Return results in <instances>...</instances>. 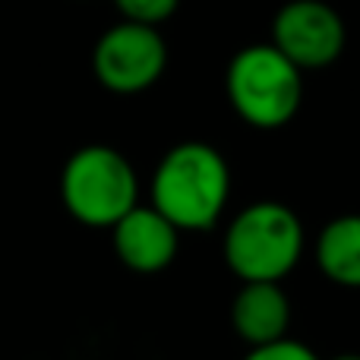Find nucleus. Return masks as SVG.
<instances>
[{
  "label": "nucleus",
  "mask_w": 360,
  "mask_h": 360,
  "mask_svg": "<svg viewBox=\"0 0 360 360\" xmlns=\"http://www.w3.org/2000/svg\"><path fill=\"white\" fill-rule=\"evenodd\" d=\"M224 92L243 124L256 130H278L291 124L304 101V73L269 44H247L228 63Z\"/></svg>",
  "instance_id": "obj_3"
},
{
  "label": "nucleus",
  "mask_w": 360,
  "mask_h": 360,
  "mask_svg": "<svg viewBox=\"0 0 360 360\" xmlns=\"http://www.w3.org/2000/svg\"><path fill=\"white\" fill-rule=\"evenodd\" d=\"M243 360H319L313 354L307 345L294 342V338H278V342H269V345H256V348L247 351Z\"/></svg>",
  "instance_id": "obj_11"
},
{
  "label": "nucleus",
  "mask_w": 360,
  "mask_h": 360,
  "mask_svg": "<svg viewBox=\"0 0 360 360\" xmlns=\"http://www.w3.org/2000/svg\"><path fill=\"white\" fill-rule=\"evenodd\" d=\"M332 360H360V354H338V357H332Z\"/></svg>",
  "instance_id": "obj_12"
},
{
  "label": "nucleus",
  "mask_w": 360,
  "mask_h": 360,
  "mask_svg": "<svg viewBox=\"0 0 360 360\" xmlns=\"http://www.w3.org/2000/svg\"><path fill=\"white\" fill-rule=\"evenodd\" d=\"M114 253L130 272L155 275L174 262L180 247V231L152 205H133L120 221L111 224Z\"/></svg>",
  "instance_id": "obj_7"
},
{
  "label": "nucleus",
  "mask_w": 360,
  "mask_h": 360,
  "mask_svg": "<svg viewBox=\"0 0 360 360\" xmlns=\"http://www.w3.org/2000/svg\"><path fill=\"white\" fill-rule=\"evenodd\" d=\"M304 243L307 234L297 212L275 199H259L231 218L221 256L240 281H281L297 269Z\"/></svg>",
  "instance_id": "obj_2"
},
{
  "label": "nucleus",
  "mask_w": 360,
  "mask_h": 360,
  "mask_svg": "<svg viewBox=\"0 0 360 360\" xmlns=\"http://www.w3.org/2000/svg\"><path fill=\"white\" fill-rule=\"evenodd\" d=\"M231 326L250 348L285 338L291 329V300L281 281H240L231 300Z\"/></svg>",
  "instance_id": "obj_8"
},
{
  "label": "nucleus",
  "mask_w": 360,
  "mask_h": 360,
  "mask_svg": "<svg viewBox=\"0 0 360 360\" xmlns=\"http://www.w3.org/2000/svg\"><path fill=\"white\" fill-rule=\"evenodd\" d=\"M152 209L177 231H205L221 218L231 196V168L209 143L186 139L162 155L149 184Z\"/></svg>",
  "instance_id": "obj_1"
},
{
  "label": "nucleus",
  "mask_w": 360,
  "mask_h": 360,
  "mask_svg": "<svg viewBox=\"0 0 360 360\" xmlns=\"http://www.w3.org/2000/svg\"><path fill=\"white\" fill-rule=\"evenodd\" d=\"M120 16L127 22H143V25H162L177 13L180 0H114Z\"/></svg>",
  "instance_id": "obj_10"
},
{
  "label": "nucleus",
  "mask_w": 360,
  "mask_h": 360,
  "mask_svg": "<svg viewBox=\"0 0 360 360\" xmlns=\"http://www.w3.org/2000/svg\"><path fill=\"white\" fill-rule=\"evenodd\" d=\"M316 266L342 288H360V215H338L316 237Z\"/></svg>",
  "instance_id": "obj_9"
},
{
  "label": "nucleus",
  "mask_w": 360,
  "mask_h": 360,
  "mask_svg": "<svg viewBox=\"0 0 360 360\" xmlns=\"http://www.w3.org/2000/svg\"><path fill=\"white\" fill-rule=\"evenodd\" d=\"M272 44L304 73L326 70L342 57L348 29L326 0H288L272 22Z\"/></svg>",
  "instance_id": "obj_6"
},
{
  "label": "nucleus",
  "mask_w": 360,
  "mask_h": 360,
  "mask_svg": "<svg viewBox=\"0 0 360 360\" xmlns=\"http://www.w3.org/2000/svg\"><path fill=\"white\" fill-rule=\"evenodd\" d=\"M95 79L114 95H136L152 89L168 70V44L155 25L117 22L95 41Z\"/></svg>",
  "instance_id": "obj_5"
},
{
  "label": "nucleus",
  "mask_w": 360,
  "mask_h": 360,
  "mask_svg": "<svg viewBox=\"0 0 360 360\" xmlns=\"http://www.w3.org/2000/svg\"><path fill=\"white\" fill-rule=\"evenodd\" d=\"M60 199L89 228H111L139 202V180L124 152L114 146H82L60 171Z\"/></svg>",
  "instance_id": "obj_4"
}]
</instances>
